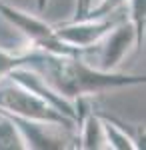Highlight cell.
Returning a JSON list of instances; mask_svg holds the SVG:
<instances>
[{"label":"cell","mask_w":146,"mask_h":150,"mask_svg":"<svg viewBox=\"0 0 146 150\" xmlns=\"http://www.w3.org/2000/svg\"><path fill=\"white\" fill-rule=\"evenodd\" d=\"M80 2H82V0H74V12H72L74 16H72V18H78V12H80Z\"/></svg>","instance_id":"obj_12"},{"label":"cell","mask_w":146,"mask_h":150,"mask_svg":"<svg viewBox=\"0 0 146 150\" xmlns=\"http://www.w3.org/2000/svg\"><path fill=\"white\" fill-rule=\"evenodd\" d=\"M36 4H38V12H42L46 8V4H48V0H36Z\"/></svg>","instance_id":"obj_13"},{"label":"cell","mask_w":146,"mask_h":150,"mask_svg":"<svg viewBox=\"0 0 146 150\" xmlns=\"http://www.w3.org/2000/svg\"><path fill=\"white\" fill-rule=\"evenodd\" d=\"M28 66L38 70L46 78V82L70 102L78 98H92L96 94L108 92V90L140 86L146 82L144 74L102 70L94 66L92 62H86L82 54L52 56V54L40 52Z\"/></svg>","instance_id":"obj_1"},{"label":"cell","mask_w":146,"mask_h":150,"mask_svg":"<svg viewBox=\"0 0 146 150\" xmlns=\"http://www.w3.org/2000/svg\"><path fill=\"white\" fill-rule=\"evenodd\" d=\"M94 4V0H82L80 2V12H78V18H82V16H86V12L90 10V6Z\"/></svg>","instance_id":"obj_11"},{"label":"cell","mask_w":146,"mask_h":150,"mask_svg":"<svg viewBox=\"0 0 146 150\" xmlns=\"http://www.w3.org/2000/svg\"><path fill=\"white\" fill-rule=\"evenodd\" d=\"M126 20L134 26L138 48L144 42V26H146V0H126Z\"/></svg>","instance_id":"obj_9"},{"label":"cell","mask_w":146,"mask_h":150,"mask_svg":"<svg viewBox=\"0 0 146 150\" xmlns=\"http://www.w3.org/2000/svg\"><path fill=\"white\" fill-rule=\"evenodd\" d=\"M102 118V126L108 142V150H140L138 138L134 134H130V130L124 126L122 122H118L114 116H108L104 112H98Z\"/></svg>","instance_id":"obj_7"},{"label":"cell","mask_w":146,"mask_h":150,"mask_svg":"<svg viewBox=\"0 0 146 150\" xmlns=\"http://www.w3.org/2000/svg\"><path fill=\"white\" fill-rule=\"evenodd\" d=\"M124 18L126 14L122 12H114L106 16H82V18H70L66 22L54 24V28H56L58 40H62L66 46L80 54H86L88 50L98 46V42Z\"/></svg>","instance_id":"obj_4"},{"label":"cell","mask_w":146,"mask_h":150,"mask_svg":"<svg viewBox=\"0 0 146 150\" xmlns=\"http://www.w3.org/2000/svg\"><path fill=\"white\" fill-rule=\"evenodd\" d=\"M0 150H28L20 128L4 112H0Z\"/></svg>","instance_id":"obj_8"},{"label":"cell","mask_w":146,"mask_h":150,"mask_svg":"<svg viewBox=\"0 0 146 150\" xmlns=\"http://www.w3.org/2000/svg\"><path fill=\"white\" fill-rule=\"evenodd\" d=\"M10 118L20 128L28 150L30 148H38V150L78 148V136H76V130H72V128H64L60 124H50V122L14 118V116H10Z\"/></svg>","instance_id":"obj_5"},{"label":"cell","mask_w":146,"mask_h":150,"mask_svg":"<svg viewBox=\"0 0 146 150\" xmlns=\"http://www.w3.org/2000/svg\"><path fill=\"white\" fill-rule=\"evenodd\" d=\"M98 62L94 66L102 70H118L120 62L134 48H138L134 26L124 18L98 42Z\"/></svg>","instance_id":"obj_6"},{"label":"cell","mask_w":146,"mask_h":150,"mask_svg":"<svg viewBox=\"0 0 146 150\" xmlns=\"http://www.w3.org/2000/svg\"><path fill=\"white\" fill-rule=\"evenodd\" d=\"M126 6V0H96L86 16H106V14H114V12H122Z\"/></svg>","instance_id":"obj_10"},{"label":"cell","mask_w":146,"mask_h":150,"mask_svg":"<svg viewBox=\"0 0 146 150\" xmlns=\"http://www.w3.org/2000/svg\"><path fill=\"white\" fill-rule=\"evenodd\" d=\"M0 16L24 36V44L32 50L52 54V56L80 54L76 50H72L70 46H66L62 40H58L54 24L46 22L38 14L26 12L18 6H14V4H8V2H0Z\"/></svg>","instance_id":"obj_3"},{"label":"cell","mask_w":146,"mask_h":150,"mask_svg":"<svg viewBox=\"0 0 146 150\" xmlns=\"http://www.w3.org/2000/svg\"><path fill=\"white\" fill-rule=\"evenodd\" d=\"M0 112L14 118L50 122V124H60L64 128L76 130V120L62 114L50 102H46L44 98H40L38 94H34L32 90H28L26 86H22L10 76L0 78Z\"/></svg>","instance_id":"obj_2"}]
</instances>
